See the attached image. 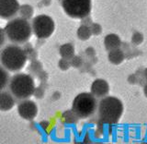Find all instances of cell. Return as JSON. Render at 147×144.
I'll list each match as a JSON object with an SVG mask.
<instances>
[{
    "mask_svg": "<svg viewBox=\"0 0 147 144\" xmlns=\"http://www.w3.org/2000/svg\"><path fill=\"white\" fill-rule=\"evenodd\" d=\"M28 60L27 54L18 44H8L0 53V63L7 71L18 72L24 68Z\"/></svg>",
    "mask_w": 147,
    "mask_h": 144,
    "instance_id": "cell-1",
    "label": "cell"
},
{
    "mask_svg": "<svg viewBox=\"0 0 147 144\" xmlns=\"http://www.w3.org/2000/svg\"><path fill=\"white\" fill-rule=\"evenodd\" d=\"M98 117L101 122L113 125L119 122L123 113L121 101L114 96H106L100 100L98 106Z\"/></svg>",
    "mask_w": 147,
    "mask_h": 144,
    "instance_id": "cell-2",
    "label": "cell"
},
{
    "mask_svg": "<svg viewBox=\"0 0 147 144\" xmlns=\"http://www.w3.org/2000/svg\"><path fill=\"white\" fill-rule=\"evenodd\" d=\"M9 91L17 101H24L34 94L35 82L33 77L25 73H17L11 77L8 84Z\"/></svg>",
    "mask_w": 147,
    "mask_h": 144,
    "instance_id": "cell-3",
    "label": "cell"
},
{
    "mask_svg": "<svg viewBox=\"0 0 147 144\" xmlns=\"http://www.w3.org/2000/svg\"><path fill=\"white\" fill-rule=\"evenodd\" d=\"M7 38L14 44H24L30 40L32 28L30 22L22 18H15L9 20L5 27Z\"/></svg>",
    "mask_w": 147,
    "mask_h": 144,
    "instance_id": "cell-4",
    "label": "cell"
},
{
    "mask_svg": "<svg viewBox=\"0 0 147 144\" xmlns=\"http://www.w3.org/2000/svg\"><path fill=\"white\" fill-rule=\"evenodd\" d=\"M98 108L96 97L89 92H81L74 99L72 111L78 118L86 119L93 115Z\"/></svg>",
    "mask_w": 147,
    "mask_h": 144,
    "instance_id": "cell-5",
    "label": "cell"
},
{
    "mask_svg": "<svg viewBox=\"0 0 147 144\" xmlns=\"http://www.w3.org/2000/svg\"><path fill=\"white\" fill-rule=\"evenodd\" d=\"M62 6L69 17L84 18L91 11V0H63Z\"/></svg>",
    "mask_w": 147,
    "mask_h": 144,
    "instance_id": "cell-6",
    "label": "cell"
},
{
    "mask_svg": "<svg viewBox=\"0 0 147 144\" xmlns=\"http://www.w3.org/2000/svg\"><path fill=\"white\" fill-rule=\"evenodd\" d=\"M32 31L39 39H46L54 31V21L47 15H39L32 20Z\"/></svg>",
    "mask_w": 147,
    "mask_h": 144,
    "instance_id": "cell-7",
    "label": "cell"
},
{
    "mask_svg": "<svg viewBox=\"0 0 147 144\" xmlns=\"http://www.w3.org/2000/svg\"><path fill=\"white\" fill-rule=\"evenodd\" d=\"M20 8L18 0H0V18L10 20L18 13Z\"/></svg>",
    "mask_w": 147,
    "mask_h": 144,
    "instance_id": "cell-8",
    "label": "cell"
},
{
    "mask_svg": "<svg viewBox=\"0 0 147 144\" xmlns=\"http://www.w3.org/2000/svg\"><path fill=\"white\" fill-rule=\"evenodd\" d=\"M18 112L23 119L33 120L38 114V107L35 102L27 99L20 102L18 105Z\"/></svg>",
    "mask_w": 147,
    "mask_h": 144,
    "instance_id": "cell-9",
    "label": "cell"
},
{
    "mask_svg": "<svg viewBox=\"0 0 147 144\" xmlns=\"http://www.w3.org/2000/svg\"><path fill=\"white\" fill-rule=\"evenodd\" d=\"M109 92V85L105 80L98 78L93 81L90 88V93L96 98H104Z\"/></svg>",
    "mask_w": 147,
    "mask_h": 144,
    "instance_id": "cell-10",
    "label": "cell"
},
{
    "mask_svg": "<svg viewBox=\"0 0 147 144\" xmlns=\"http://www.w3.org/2000/svg\"><path fill=\"white\" fill-rule=\"evenodd\" d=\"M16 100L10 91H0V111H9L15 105Z\"/></svg>",
    "mask_w": 147,
    "mask_h": 144,
    "instance_id": "cell-11",
    "label": "cell"
},
{
    "mask_svg": "<svg viewBox=\"0 0 147 144\" xmlns=\"http://www.w3.org/2000/svg\"><path fill=\"white\" fill-rule=\"evenodd\" d=\"M104 44H105L106 49L109 51H111V50L119 48L121 44V42L118 35L111 33V34H109L105 37Z\"/></svg>",
    "mask_w": 147,
    "mask_h": 144,
    "instance_id": "cell-12",
    "label": "cell"
},
{
    "mask_svg": "<svg viewBox=\"0 0 147 144\" xmlns=\"http://www.w3.org/2000/svg\"><path fill=\"white\" fill-rule=\"evenodd\" d=\"M108 58L110 63H112L114 65H119L122 63L124 58H125V55H124L122 50L117 48L109 51V53L108 55Z\"/></svg>",
    "mask_w": 147,
    "mask_h": 144,
    "instance_id": "cell-13",
    "label": "cell"
},
{
    "mask_svg": "<svg viewBox=\"0 0 147 144\" xmlns=\"http://www.w3.org/2000/svg\"><path fill=\"white\" fill-rule=\"evenodd\" d=\"M59 52L63 58L67 59L69 61L75 57V48H74L73 44H63L61 47H60Z\"/></svg>",
    "mask_w": 147,
    "mask_h": 144,
    "instance_id": "cell-14",
    "label": "cell"
},
{
    "mask_svg": "<svg viewBox=\"0 0 147 144\" xmlns=\"http://www.w3.org/2000/svg\"><path fill=\"white\" fill-rule=\"evenodd\" d=\"M10 78L11 77L8 71L2 66H0V91H2L8 86Z\"/></svg>",
    "mask_w": 147,
    "mask_h": 144,
    "instance_id": "cell-15",
    "label": "cell"
},
{
    "mask_svg": "<svg viewBox=\"0 0 147 144\" xmlns=\"http://www.w3.org/2000/svg\"><path fill=\"white\" fill-rule=\"evenodd\" d=\"M91 31H90V28L88 26H86V25H82L78 28L77 30V37L82 41H86V40H88L91 36Z\"/></svg>",
    "mask_w": 147,
    "mask_h": 144,
    "instance_id": "cell-16",
    "label": "cell"
},
{
    "mask_svg": "<svg viewBox=\"0 0 147 144\" xmlns=\"http://www.w3.org/2000/svg\"><path fill=\"white\" fill-rule=\"evenodd\" d=\"M20 14L22 18L28 20L33 15V8L30 7V5H23L20 8Z\"/></svg>",
    "mask_w": 147,
    "mask_h": 144,
    "instance_id": "cell-17",
    "label": "cell"
},
{
    "mask_svg": "<svg viewBox=\"0 0 147 144\" xmlns=\"http://www.w3.org/2000/svg\"><path fill=\"white\" fill-rule=\"evenodd\" d=\"M142 41H144V36L141 33V32H134L131 37V42L133 44L135 45H139L142 43Z\"/></svg>",
    "mask_w": 147,
    "mask_h": 144,
    "instance_id": "cell-18",
    "label": "cell"
},
{
    "mask_svg": "<svg viewBox=\"0 0 147 144\" xmlns=\"http://www.w3.org/2000/svg\"><path fill=\"white\" fill-rule=\"evenodd\" d=\"M70 65L74 68H80L83 65V60L80 57L75 55V57L70 60Z\"/></svg>",
    "mask_w": 147,
    "mask_h": 144,
    "instance_id": "cell-19",
    "label": "cell"
},
{
    "mask_svg": "<svg viewBox=\"0 0 147 144\" xmlns=\"http://www.w3.org/2000/svg\"><path fill=\"white\" fill-rule=\"evenodd\" d=\"M89 28H90L91 33L94 35H98L101 33V31H102V28H101V26L98 24V23H92Z\"/></svg>",
    "mask_w": 147,
    "mask_h": 144,
    "instance_id": "cell-20",
    "label": "cell"
},
{
    "mask_svg": "<svg viewBox=\"0 0 147 144\" xmlns=\"http://www.w3.org/2000/svg\"><path fill=\"white\" fill-rule=\"evenodd\" d=\"M58 66H59V68L62 69V70H67V69L70 68V61L69 60H67V59H64V58H62L61 60L59 61V63H58Z\"/></svg>",
    "mask_w": 147,
    "mask_h": 144,
    "instance_id": "cell-21",
    "label": "cell"
},
{
    "mask_svg": "<svg viewBox=\"0 0 147 144\" xmlns=\"http://www.w3.org/2000/svg\"><path fill=\"white\" fill-rule=\"evenodd\" d=\"M43 91H44V88L42 87V84L40 86H39L37 89H35L34 91V94L36 98H41V97L43 96Z\"/></svg>",
    "mask_w": 147,
    "mask_h": 144,
    "instance_id": "cell-22",
    "label": "cell"
},
{
    "mask_svg": "<svg viewBox=\"0 0 147 144\" xmlns=\"http://www.w3.org/2000/svg\"><path fill=\"white\" fill-rule=\"evenodd\" d=\"M6 40H7V35H6V32H5V30L2 29V28H0V48L5 44Z\"/></svg>",
    "mask_w": 147,
    "mask_h": 144,
    "instance_id": "cell-23",
    "label": "cell"
},
{
    "mask_svg": "<svg viewBox=\"0 0 147 144\" xmlns=\"http://www.w3.org/2000/svg\"><path fill=\"white\" fill-rule=\"evenodd\" d=\"M86 18V20H82V22L83 23H86V26H88V24H92V22H91V20H90V18H88V17H86V18Z\"/></svg>",
    "mask_w": 147,
    "mask_h": 144,
    "instance_id": "cell-24",
    "label": "cell"
},
{
    "mask_svg": "<svg viewBox=\"0 0 147 144\" xmlns=\"http://www.w3.org/2000/svg\"><path fill=\"white\" fill-rule=\"evenodd\" d=\"M144 93L147 97V83H146V84L144 85Z\"/></svg>",
    "mask_w": 147,
    "mask_h": 144,
    "instance_id": "cell-25",
    "label": "cell"
},
{
    "mask_svg": "<svg viewBox=\"0 0 147 144\" xmlns=\"http://www.w3.org/2000/svg\"><path fill=\"white\" fill-rule=\"evenodd\" d=\"M144 78L147 80V68L144 69Z\"/></svg>",
    "mask_w": 147,
    "mask_h": 144,
    "instance_id": "cell-26",
    "label": "cell"
},
{
    "mask_svg": "<svg viewBox=\"0 0 147 144\" xmlns=\"http://www.w3.org/2000/svg\"><path fill=\"white\" fill-rule=\"evenodd\" d=\"M0 53H1V51H0Z\"/></svg>",
    "mask_w": 147,
    "mask_h": 144,
    "instance_id": "cell-27",
    "label": "cell"
}]
</instances>
